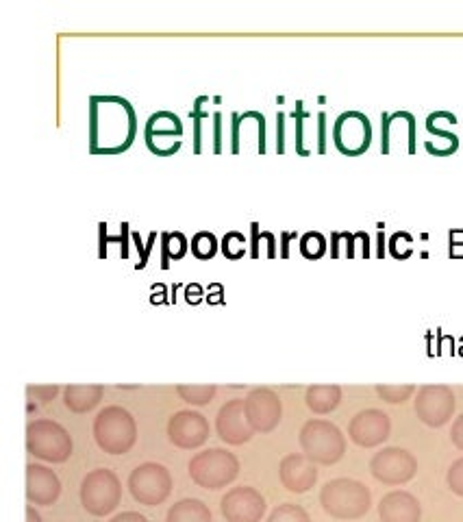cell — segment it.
Returning <instances> with one entry per match:
<instances>
[{"label": "cell", "mask_w": 463, "mask_h": 522, "mask_svg": "<svg viewBox=\"0 0 463 522\" xmlns=\"http://www.w3.org/2000/svg\"><path fill=\"white\" fill-rule=\"evenodd\" d=\"M137 138V111L122 96L90 98V153L114 157L127 153Z\"/></svg>", "instance_id": "obj_1"}, {"label": "cell", "mask_w": 463, "mask_h": 522, "mask_svg": "<svg viewBox=\"0 0 463 522\" xmlns=\"http://www.w3.org/2000/svg\"><path fill=\"white\" fill-rule=\"evenodd\" d=\"M320 505L331 518L357 520L370 512L372 494L361 481L340 477L320 490Z\"/></svg>", "instance_id": "obj_2"}, {"label": "cell", "mask_w": 463, "mask_h": 522, "mask_svg": "<svg viewBox=\"0 0 463 522\" xmlns=\"http://www.w3.org/2000/svg\"><path fill=\"white\" fill-rule=\"evenodd\" d=\"M94 440L109 455L129 453L137 442V422L129 409L120 405L105 407L94 418Z\"/></svg>", "instance_id": "obj_3"}, {"label": "cell", "mask_w": 463, "mask_h": 522, "mask_svg": "<svg viewBox=\"0 0 463 522\" xmlns=\"http://www.w3.org/2000/svg\"><path fill=\"white\" fill-rule=\"evenodd\" d=\"M298 442L303 455L322 466L337 464L346 453V438L340 427L322 418L307 420L300 429Z\"/></svg>", "instance_id": "obj_4"}, {"label": "cell", "mask_w": 463, "mask_h": 522, "mask_svg": "<svg viewBox=\"0 0 463 522\" xmlns=\"http://www.w3.org/2000/svg\"><path fill=\"white\" fill-rule=\"evenodd\" d=\"M72 435L59 422L48 418L31 420L27 425V453L50 464H64L72 457Z\"/></svg>", "instance_id": "obj_5"}, {"label": "cell", "mask_w": 463, "mask_h": 522, "mask_svg": "<svg viewBox=\"0 0 463 522\" xmlns=\"http://www.w3.org/2000/svg\"><path fill=\"white\" fill-rule=\"evenodd\" d=\"M187 470L198 488L222 490L240 475V459L227 449H207L190 459Z\"/></svg>", "instance_id": "obj_6"}, {"label": "cell", "mask_w": 463, "mask_h": 522, "mask_svg": "<svg viewBox=\"0 0 463 522\" xmlns=\"http://www.w3.org/2000/svg\"><path fill=\"white\" fill-rule=\"evenodd\" d=\"M79 494L81 505L92 516H107L122 501V483L114 470L96 468L85 475Z\"/></svg>", "instance_id": "obj_7"}, {"label": "cell", "mask_w": 463, "mask_h": 522, "mask_svg": "<svg viewBox=\"0 0 463 522\" xmlns=\"http://www.w3.org/2000/svg\"><path fill=\"white\" fill-rule=\"evenodd\" d=\"M129 490L133 499L140 505L157 507L164 503L172 492L170 470L157 462H146L137 466L129 475Z\"/></svg>", "instance_id": "obj_8"}, {"label": "cell", "mask_w": 463, "mask_h": 522, "mask_svg": "<svg viewBox=\"0 0 463 522\" xmlns=\"http://www.w3.org/2000/svg\"><path fill=\"white\" fill-rule=\"evenodd\" d=\"M333 142L346 157L364 155L372 144L370 118L361 111H344L333 124Z\"/></svg>", "instance_id": "obj_9"}, {"label": "cell", "mask_w": 463, "mask_h": 522, "mask_svg": "<svg viewBox=\"0 0 463 522\" xmlns=\"http://www.w3.org/2000/svg\"><path fill=\"white\" fill-rule=\"evenodd\" d=\"M370 472L385 486H403L416 477L418 459L398 446H387L370 459Z\"/></svg>", "instance_id": "obj_10"}, {"label": "cell", "mask_w": 463, "mask_h": 522, "mask_svg": "<svg viewBox=\"0 0 463 522\" xmlns=\"http://www.w3.org/2000/svg\"><path fill=\"white\" fill-rule=\"evenodd\" d=\"M416 416L427 427H444L455 414V394L448 385H422L416 392Z\"/></svg>", "instance_id": "obj_11"}, {"label": "cell", "mask_w": 463, "mask_h": 522, "mask_svg": "<svg viewBox=\"0 0 463 522\" xmlns=\"http://www.w3.org/2000/svg\"><path fill=\"white\" fill-rule=\"evenodd\" d=\"M244 412L255 433H270L279 427L283 405L279 394L270 388L250 390L244 399Z\"/></svg>", "instance_id": "obj_12"}, {"label": "cell", "mask_w": 463, "mask_h": 522, "mask_svg": "<svg viewBox=\"0 0 463 522\" xmlns=\"http://www.w3.org/2000/svg\"><path fill=\"white\" fill-rule=\"evenodd\" d=\"M220 512L227 522H261L266 514V499L250 486L231 488L220 501Z\"/></svg>", "instance_id": "obj_13"}, {"label": "cell", "mask_w": 463, "mask_h": 522, "mask_svg": "<svg viewBox=\"0 0 463 522\" xmlns=\"http://www.w3.org/2000/svg\"><path fill=\"white\" fill-rule=\"evenodd\" d=\"M168 440L183 451L200 449L209 440V422L194 409H181L168 420Z\"/></svg>", "instance_id": "obj_14"}, {"label": "cell", "mask_w": 463, "mask_h": 522, "mask_svg": "<svg viewBox=\"0 0 463 522\" xmlns=\"http://www.w3.org/2000/svg\"><path fill=\"white\" fill-rule=\"evenodd\" d=\"M392 431V420L381 409H364L353 416L348 425V435L357 446L364 449H374V446L383 444L390 438Z\"/></svg>", "instance_id": "obj_15"}, {"label": "cell", "mask_w": 463, "mask_h": 522, "mask_svg": "<svg viewBox=\"0 0 463 522\" xmlns=\"http://www.w3.org/2000/svg\"><path fill=\"white\" fill-rule=\"evenodd\" d=\"M216 431H218V438L231 446H242L253 440L255 429L250 427V422L246 418L242 399H231L220 407L216 418Z\"/></svg>", "instance_id": "obj_16"}, {"label": "cell", "mask_w": 463, "mask_h": 522, "mask_svg": "<svg viewBox=\"0 0 463 522\" xmlns=\"http://www.w3.org/2000/svg\"><path fill=\"white\" fill-rule=\"evenodd\" d=\"M183 131V122L177 114H172V111H155V114L146 120L144 127V140L148 151L161 157V142H168L170 148L181 151L183 142L177 138H183Z\"/></svg>", "instance_id": "obj_17"}, {"label": "cell", "mask_w": 463, "mask_h": 522, "mask_svg": "<svg viewBox=\"0 0 463 522\" xmlns=\"http://www.w3.org/2000/svg\"><path fill=\"white\" fill-rule=\"evenodd\" d=\"M279 479L287 492L305 494L316 486L318 470L316 464L307 459L303 453H290L281 459Z\"/></svg>", "instance_id": "obj_18"}, {"label": "cell", "mask_w": 463, "mask_h": 522, "mask_svg": "<svg viewBox=\"0 0 463 522\" xmlns=\"http://www.w3.org/2000/svg\"><path fill=\"white\" fill-rule=\"evenodd\" d=\"M61 496V481L42 464H27V501L31 505H55Z\"/></svg>", "instance_id": "obj_19"}, {"label": "cell", "mask_w": 463, "mask_h": 522, "mask_svg": "<svg viewBox=\"0 0 463 522\" xmlns=\"http://www.w3.org/2000/svg\"><path fill=\"white\" fill-rule=\"evenodd\" d=\"M379 518L381 522H420L422 505L407 490L387 492L379 503Z\"/></svg>", "instance_id": "obj_20"}, {"label": "cell", "mask_w": 463, "mask_h": 522, "mask_svg": "<svg viewBox=\"0 0 463 522\" xmlns=\"http://www.w3.org/2000/svg\"><path fill=\"white\" fill-rule=\"evenodd\" d=\"M105 388L98 383L92 385H66L64 388V403L74 414H87L103 401Z\"/></svg>", "instance_id": "obj_21"}, {"label": "cell", "mask_w": 463, "mask_h": 522, "mask_svg": "<svg viewBox=\"0 0 463 522\" xmlns=\"http://www.w3.org/2000/svg\"><path fill=\"white\" fill-rule=\"evenodd\" d=\"M305 403L314 414H331L342 403L340 385H311L305 392Z\"/></svg>", "instance_id": "obj_22"}, {"label": "cell", "mask_w": 463, "mask_h": 522, "mask_svg": "<svg viewBox=\"0 0 463 522\" xmlns=\"http://www.w3.org/2000/svg\"><path fill=\"white\" fill-rule=\"evenodd\" d=\"M166 522H214V516L200 499H183L168 509Z\"/></svg>", "instance_id": "obj_23"}, {"label": "cell", "mask_w": 463, "mask_h": 522, "mask_svg": "<svg viewBox=\"0 0 463 522\" xmlns=\"http://www.w3.org/2000/svg\"><path fill=\"white\" fill-rule=\"evenodd\" d=\"M190 251V242L179 231L161 233V266L170 268V261H179Z\"/></svg>", "instance_id": "obj_24"}, {"label": "cell", "mask_w": 463, "mask_h": 522, "mask_svg": "<svg viewBox=\"0 0 463 522\" xmlns=\"http://www.w3.org/2000/svg\"><path fill=\"white\" fill-rule=\"evenodd\" d=\"M177 394L190 405H209L216 396V385H177Z\"/></svg>", "instance_id": "obj_25"}, {"label": "cell", "mask_w": 463, "mask_h": 522, "mask_svg": "<svg viewBox=\"0 0 463 522\" xmlns=\"http://www.w3.org/2000/svg\"><path fill=\"white\" fill-rule=\"evenodd\" d=\"M190 248H192V255L198 257V259H214L220 251V242L218 238L211 231H198L192 242H190Z\"/></svg>", "instance_id": "obj_26"}, {"label": "cell", "mask_w": 463, "mask_h": 522, "mask_svg": "<svg viewBox=\"0 0 463 522\" xmlns=\"http://www.w3.org/2000/svg\"><path fill=\"white\" fill-rule=\"evenodd\" d=\"M266 522H311V516L303 505L281 503L272 509Z\"/></svg>", "instance_id": "obj_27"}, {"label": "cell", "mask_w": 463, "mask_h": 522, "mask_svg": "<svg viewBox=\"0 0 463 522\" xmlns=\"http://www.w3.org/2000/svg\"><path fill=\"white\" fill-rule=\"evenodd\" d=\"M246 244H248V240L240 231H229L220 242V251L227 259L237 261L246 255Z\"/></svg>", "instance_id": "obj_28"}, {"label": "cell", "mask_w": 463, "mask_h": 522, "mask_svg": "<svg viewBox=\"0 0 463 522\" xmlns=\"http://www.w3.org/2000/svg\"><path fill=\"white\" fill-rule=\"evenodd\" d=\"M300 253L307 259H320L327 253V238L318 231H309L300 238Z\"/></svg>", "instance_id": "obj_29"}, {"label": "cell", "mask_w": 463, "mask_h": 522, "mask_svg": "<svg viewBox=\"0 0 463 522\" xmlns=\"http://www.w3.org/2000/svg\"><path fill=\"white\" fill-rule=\"evenodd\" d=\"M207 96H198L194 101V109L190 111V118L194 120V153H203V120L209 116L207 111H203V103H207Z\"/></svg>", "instance_id": "obj_30"}, {"label": "cell", "mask_w": 463, "mask_h": 522, "mask_svg": "<svg viewBox=\"0 0 463 522\" xmlns=\"http://www.w3.org/2000/svg\"><path fill=\"white\" fill-rule=\"evenodd\" d=\"M416 392V385H377V394L385 403L400 405L411 399V394Z\"/></svg>", "instance_id": "obj_31"}, {"label": "cell", "mask_w": 463, "mask_h": 522, "mask_svg": "<svg viewBox=\"0 0 463 522\" xmlns=\"http://www.w3.org/2000/svg\"><path fill=\"white\" fill-rule=\"evenodd\" d=\"M292 118H294V129H296V140H294V148H296V153L298 155H309L305 148H303V129H305V118H307V114L303 111V103H296V109H294V114H292Z\"/></svg>", "instance_id": "obj_32"}, {"label": "cell", "mask_w": 463, "mask_h": 522, "mask_svg": "<svg viewBox=\"0 0 463 522\" xmlns=\"http://www.w3.org/2000/svg\"><path fill=\"white\" fill-rule=\"evenodd\" d=\"M446 483L450 492H455L457 496H463V457L453 462V466L446 472Z\"/></svg>", "instance_id": "obj_33"}, {"label": "cell", "mask_w": 463, "mask_h": 522, "mask_svg": "<svg viewBox=\"0 0 463 522\" xmlns=\"http://www.w3.org/2000/svg\"><path fill=\"white\" fill-rule=\"evenodd\" d=\"M242 120H255L257 122V153L266 155V116L259 114V111H246L242 114Z\"/></svg>", "instance_id": "obj_34"}, {"label": "cell", "mask_w": 463, "mask_h": 522, "mask_svg": "<svg viewBox=\"0 0 463 522\" xmlns=\"http://www.w3.org/2000/svg\"><path fill=\"white\" fill-rule=\"evenodd\" d=\"M27 394H29V399H35L40 403H50L59 394V385H29Z\"/></svg>", "instance_id": "obj_35"}, {"label": "cell", "mask_w": 463, "mask_h": 522, "mask_svg": "<svg viewBox=\"0 0 463 522\" xmlns=\"http://www.w3.org/2000/svg\"><path fill=\"white\" fill-rule=\"evenodd\" d=\"M131 238H133V244L137 246V251H140V261H137V268H144V266L148 264V255H150V251H153V246H155L157 233L153 231V233L148 235V242H146V246L142 244V238H140V233H137V231H133V233H131Z\"/></svg>", "instance_id": "obj_36"}, {"label": "cell", "mask_w": 463, "mask_h": 522, "mask_svg": "<svg viewBox=\"0 0 463 522\" xmlns=\"http://www.w3.org/2000/svg\"><path fill=\"white\" fill-rule=\"evenodd\" d=\"M242 114H237V111H233L231 114V153L233 155H240L242 146H240V129H242Z\"/></svg>", "instance_id": "obj_37"}, {"label": "cell", "mask_w": 463, "mask_h": 522, "mask_svg": "<svg viewBox=\"0 0 463 522\" xmlns=\"http://www.w3.org/2000/svg\"><path fill=\"white\" fill-rule=\"evenodd\" d=\"M107 231H109L107 222H100V225H98V257H100V259L107 257V246H109V242H118V240H120V238H111V235H109Z\"/></svg>", "instance_id": "obj_38"}, {"label": "cell", "mask_w": 463, "mask_h": 522, "mask_svg": "<svg viewBox=\"0 0 463 522\" xmlns=\"http://www.w3.org/2000/svg\"><path fill=\"white\" fill-rule=\"evenodd\" d=\"M318 153L324 155L327 153V114L320 111L318 114Z\"/></svg>", "instance_id": "obj_39"}, {"label": "cell", "mask_w": 463, "mask_h": 522, "mask_svg": "<svg viewBox=\"0 0 463 522\" xmlns=\"http://www.w3.org/2000/svg\"><path fill=\"white\" fill-rule=\"evenodd\" d=\"M133 231H131V225L129 222H122L120 225V235H118V244H120V255H122V259H127L129 257V235H131Z\"/></svg>", "instance_id": "obj_40"}, {"label": "cell", "mask_w": 463, "mask_h": 522, "mask_svg": "<svg viewBox=\"0 0 463 522\" xmlns=\"http://www.w3.org/2000/svg\"><path fill=\"white\" fill-rule=\"evenodd\" d=\"M390 127H392V116L383 114V131H381V153H390Z\"/></svg>", "instance_id": "obj_41"}, {"label": "cell", "mask_w": 463, "mask_h": 522, "mask_svg": "<svg viewBox=\"0 0 463 522\" xmlns=\"http://www.w3.org/2000/svg\"><path fill=\"white\" fill-rule=\"evenodd\" d=\"M259 240H261L259 222H250V257L253 259H259Z\"/></svg>", "instance_id": "obj_42"}, {"label": "cell", "mask_w": 463, "mask_h": 522, "mask_svg": "<svg viewBox=\"0 0 463 522\" xmlns=\"http://www.w3.org/2000/svg\"><path fill=\"white\" fill-rule=\"evenodd\" d=\"M450 440H453V444L459 451H463V414L459 418H455L453 429H450Z\"/></svg>", "instance_id": "obj_43"}, {"label": "cell", "mask_w": 463, "mask_h": 522, "mask_svg": "<svg viewBox=\"0 0 463 522\" xmlns=\"http://www.w3.org/2000/svg\"><path fill=\"white\" fill-rule=\"evenodd\" d=\"M214 153H222V114L216 111L214 114Z\"/></svg>", "instance_id": "obj_44"}, {"label": "cell", "mask_w": 463, "mask_h": 522, "mask_svg": "<svg viewBox=\"0 0 463 522\" xmlns=\"http://www.w3.org/2000/svg\"><path fill=\"white\" fill-rule=\"evenodd\" d=\"M277 153H285V114L279 111L277 114Z\"/></svg>", "instance_id": "obj_45"}, {"label": "cell", "mask_w": 463, "mask_h": 522, "mask_svg": "<svg viewBox=\"0 0 463 522\" xmlns=\"http://www.w3.org/2000/svg\"><path fill=\"white\" fill-rule=\"evenodd\" d=\"M109 522H148V518L142 516V514H137V512H122V514L111 518Z\"/></svg>", "instance_id": "obj_46"}, {"label": "cell", "mask_w": 463, "mask_h": 522, "mask_svg": "<svg viewBox=\"0 0 463 522\" xmlns=\"http://www.w3.org/2000/svg\"><path fill=\"white\" fill-rule=\"evenodd\" d=\"M296 238V233H290V231H283L281 233V257L283 259H287V257H290V242Z\"/></svg>", "instance_id": "obj_47"}, {"label": "cell", "mask_w": 463, "mask_h": 522, "mask_svg": "<svg viewBox=\"0 0 463 522\" xmlns=\"http://www.w3.org/2000/svg\"><path fill=\"white\" fill-rule=\"evenodd\" d=\"M261 233H264V238L268 242V257L274 259L277 257V238H274V233H270V231H261Z\"/></svg>", "instance_id": "obj_48"}, {"label": "cell", "mask_w": 463, "mask_h": 522, "mask_svg": "<svg viewBox=\"0 0 463 522\" xmlns=\"http://www.w3.org/2000/svg\"><path fill=\"white\" fill-rule=\"evenodd\" d=\"M185 294H187V301L198 303L200 296H203V290H200V285H192V288H187Z\"/></svg>", "instance_id": "obj_49"}, {"label": "cell", "mask_w": 463, "mask_h": 522, "mask_svg": "<svg viewBox=\"0 0 463 522\" xmlns=\"http://www.w3.org/2000/svg\"><path fill=\"white\" fill-rule=\"evenodd\" d=\"M27 522H44L40 512L35 509V505H27Z\"/></svg>", "instance_id": "obj_50"}, {"label": "cell", "mask_w": 463, "mask_h": 522, "mask_svg": "<svg viewBox=\"0 0 463 522\" xmlns=\"http://www.w3.org/2000/svg\"><path fill=\"white\" fill-rule=\"evenodd\" d=\"M383 244H385V235H383V233H379V257H383V255H385V251H383Z\"/></svg>", "instance_id": "obj_51"}]
</instances>
